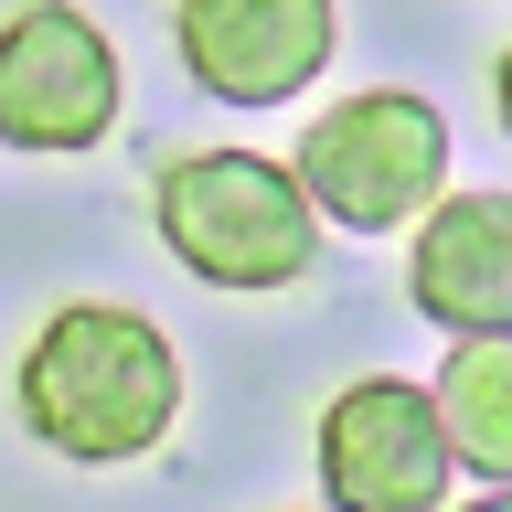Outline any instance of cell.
Instances as JSON below:
<instances>
[{"label": "cell", "mask_w": 512, "mask_h": 512, "mask_svg": "<svg viewBox=\"0 0 512 512\" xmlns=\"http://www.w3.org/2000/svg\"><path fill=\"white\" fill-rule=\"evenodd\" d=\"M11 416L32 438L75 459V470H128L171 438L182 416V352L150 310L128 299H64L43 331L22 342V374H11Z\"/></svg>", "instance_id": "obj_1"}, {"label": "cell", "mask_w": 512, "mask_h": 512, "mask_svg": "<svg viewBox=\"0 0 512 512\" xmlns=\"http://www.w3.org/2000/svg\"><path fill=\"white\" fill-rule=\"evenodd\" d=\"M150 224L203 288H235V299L299 288L320 267V235H331L310 182H299V160H267V150H182V160H160Z\"/></svg>", "instance_id": "obj_2"}, {"label": "cell", "mask_w": 512, "mask_h": 512, "mask_svg": "<svg viewBox=\"0 0 512 512\" xmlns=\"http://www.w3.org/2000/svg\"><path fill=\"white\" fill-rule=\"evenodd\" d=\"M288 160H299L320 224H342V235H416L427 203L448 192V118L416 86H363L342 107H320Z\"/></svg>", "instance_id": "obj_3"}, {"label": "cell", "mask_w": 512, "mask_h": 512, "mask_svg": "<svg viewBox=\"0 0 512 512\" xmlns=\"http://www.w3.org/2000/svg\"><path fill=\"white\" fill-rule=\"evenodd\" d=\"M128 107L118 43L75 0H22L0 11V150L22 160H86Z\"/></svg>", "instance_id": "obj_4"}, {"label": "cell", "mask_w": 512, "mask_h": 512, "mask_svg": "<svg viewBox=\"0 0 512 512\" xmlns=\"http://www.w3.org/2000/svg\"><path fill=\"white\" fill-rule=\"evenodd\" d=\"M448 427L438 395L406 374H363L320 406V502L331 512H438L448 502Z\"/></svg>", "instance_id": "obj_5"}, {"label": "cell", "mask_w": 512, "mask_h": 512, "mask_svg": "<svg viewBox=\"0 0 512 512\" xmlns=\"http://www.w3.org/2000/svg\"><path fill=\"white\" fill-rule=\"evenodd\" d=\"M182 75L224 107H288L342 54V0H182L171 11Z\"/></svg>", "instance_id": "obj_6"}, {"label": "cell", "mask_w": 512, "mask_h": 512, "mask_svg": "<svg viewBox=\"0 0 512 512\" xmlns=\"http://www.w3.org/2000/svg\"><path fill=\"white\" fill-rule=\"evenodd\" d=\"M406 299L448 342L512 331V192H438L406 246Z\"/></svg>", "instance_id": "obj_7"}, {"label": "cell", "mask_w": 512, "mask_h": 512, "mask_svg": "<svg viewBox=\"0 0 512 512\" xmlns=\"http://www.w3.org/2000/svg\"><path fill=\"white\" fill-rule=\"evenodd\" d=\"M427 395H438L448 459L480 470L491 491H512V331H491V342H448V363H438Z\"/></svg>", "instance_id": "obj_8"}, {"label": "cell", "mask_w": 512, "mask_h": 512, "mask_svg": "<svg viewBox=\"0 0 512 512\" xmlns=\"http://www.w3.org/2000/svg\"><path fill=\"white\" fill-rule=\"evenodd\" d=\"M491 107H502V139H512V43H502V64H491Z\"/></svg>", "instance_id": "obj_9"}, {"label": "cell", "mask_w": 512, "mask_h": 512, "mask_svg": "<svg viewBox=\"0 0 512 512\" xmlns=\"http://www.w3.org/2000/svg\"><path fill=\"white\" fill-rule=\"evenodd\" d=\"M459 512H512V491H491V502H459Z\"/></svg>", "instance_id": "obj_10"}]
</instances>
